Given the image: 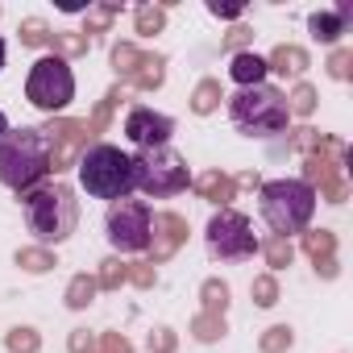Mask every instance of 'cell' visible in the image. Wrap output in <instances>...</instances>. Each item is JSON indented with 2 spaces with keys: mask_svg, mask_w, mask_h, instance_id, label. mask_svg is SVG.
<instances>
[{
  "mask_svg": "<svg viewBox=\"0 0 353 353\" xmlns=\"http://www.w3.org/2000/svg\"><path fill=\"white\" fill-rule=\"evenodd\" d=\"M50 162H54V145L42 129H9L5 141H0V183L26 196L42 188V179L50 174Z\"/></svg>",
  "mask_w": 353,
  "mask_h": 353,
  "instance_id": "6da1fadb",
  "label": "cell"
},
{
  "mask_svg": "<svg viewBox=\"0 0 353 353\" xmlns=\"http://www.w3.org/2000/svg\"><path fill=\"white\" fill-rule=\"evenodd\" d=\"M21 216H26V229L34 233V241L59 245L79 225V200L67 183H42L21 196Z\"/></svg>",
  "mask_w": 353,
  "mask_h": 353,
  "instance_id": "7a4b0ae2",
  "label": "cell"
},
{
  "mask_svg": "<svg viewBox=\"0 0 353 353\" xmlns=\"http://www.w3.org/2000/svg\"><path fill=\"white\" fill-rule=\"evenodd\" d=\"M258 212L270 233H303L316 216V188L307 179H270L258 192Z\"/></svg>",
  "mask_w": 353,
  "mask_h": 353,
  "instance_id": "3957f363",
  "label": "cell"
},
{
  "mask_svg": "<svg viewBox=\"0 0 353 353\" xmlns=\"http://www.w3.org/2000/svg\"><path fill=\"white\" fill-rule=\"evenodd\" d=\"M79 183L92 200H129L133 192V158L112 145V141H96L83 158H79Z\"/></svg>",
  "mask_w": 353,
  "mask_h": 353,
  "instance_id": "277c9868",
  "label": "cell"
},
{
  "mask_svg": "<svg viewBox=\"0 0 353 353\" xmlns=\"http://www.w3.org/2000/svg\"><path fill=\"white\" fill-rule=\"evenodd\" d=\"M229 121L245 133V137H279L291 121L287 96L274 83H254V88H237L229 100Z\"/></svg>",
  "mask_w": 353,
  "mask_h": 353,
  "instance_id": "5b68a950",
  "label": "cell"
},
{
  "mask_svg": "<svg viewBox=\"0 0 353 353\" xmlns=\"http://www.w3.org/2000/svg\"><path fill=\"white\" fill-rule=\"evenodd\" d=\"M133 158V192H141L145 200H170L188 192L192 183V166L174 145H154V150H137Z\"/></svg>",
  "mask_w": 353,
  "mask_h": 353,
  "instance_id": "8992f818",
  "label": "cell"
},
{
  "mask_svg": "<svg viewBox=\"0 0 353 353\" xmlns=\"http://www.w3.org/2000/svg\"><path fill=\"white\" fill-rule=\"evenodd\" d=\"M204 245H208L212 262H250L258 254L254 221L237 208H221V212H212V221L204 229Z\"/></svg>",
  "mask_w": 353,
  "mask_h": 353,
  "instance_id": "52a82bcc",
  "label": "cell"
},
{
  "mask_svg": "<svg viewBox=\"0 0 353 353\" xmlns=\"http://www.w3.org/2000/svg\"><path fill=\"white\" fill-rule=\"evenodd\" d=\"M104 237L117 254H145L154 241V212L145 200H117L104 216Z\"/></svg>",
  "mask_w": 353,
  "mask_h": 353,
  "instance_id": "ba28073f",
  "label": "cell"
},
{
  "mask_svg": "<svg viewBox=\"0 0 353 353\" xmlns=\"http://www.w3.org/2000/svg\"><path fill=\"white\" fill-rule=\"evenodd\" d=\"M26 100H30L34 108H42V112H63V108L75 100V71L67 67V59L42 54V59L30 67Z\"/></svg>",
  "mask_w": 353,
  "mask_h": 353,
  "instance_id": "9c48e42d",
  "label": "cell"
},
{
  "mask_svg": "<svg viewBox=\"0 0 353 353\" xmlns=\"http://www.w3.org/2000/svg\"><path fill=\"white\" fill-rule=\"evenodd\" d=\"M170 133H174V121H170L166 112L145 108V104L129 108V117H125V137H129V145H137V150L170 145Z\"/></svg>",
  "mask_w": 353,
  "mask_h": 353,
  "instance_id": "30bf717a",
  "label": "cell"
},
{
  "mask_svg": "<svg viewBox=\"0 0 353 353\" xmlns=\"http://www.w3.org/2000/svg\"><path fill=\"white\" fill-rule=\"evenodd\" d=\"M229 75H233V83H237V88L266 83V59H262V54H254V50H241V54H233Z\"/></svg>",
  "mask_w": 353,
  "mask_h": 353,
  "instance_id": "8fae6325",
  "label": "cell"
},
{
  "mask_svg": "<svg viewBox=\"0 0 353 353\" xmlns=\"http://www.w3.org/2000/svg\"><path fill=\"white\" fill-rule=\"evenodd\" d=\"M345 21H349L345 9H341V13H312V34H316V42H336V38L345 34Z\"/></svg>",
  "mask_w": 353,
  "mask_h": 353,
  "instance_id": "7c38bea8",
  "label": "cell"
},
{
  "mask_svg": "<svg viewBox=\"0 0 353 353\" xmlns=\"http://www.w3.org/2000/svg\"><path fill=\"white\" fill-rule=\"evenodd\" d=\"M208 9H212V13H216V17H237V13H241V9H237V5H208Z\"/></svg>",
  "mask_w": 353,
  "mask_h": 353,
  "instance_id": "4fadbf2b",
  "label": "cell"
},
{
  "mask_svg": "<svg viewBox=\"0 0 353 353\" xmlns=\"http://www.w3.org/2000/svg\"><path fill=\"white\" fill-rule=\"evenodd\" d=\"M9 129H13V125H9V117L0 112V141H5V133H9Z\"/></svg>",
  "mask_w": 353,
  "mask_h": 353,
  "instance_id": "5bb4252c",
  "label": "cell"
},
{
  "mask_svg": "<svg viewBox=\"0 0 353 353\" xmlns=\"http://www.w3.org/2000/svg\"><path fill=\"white\" fill-rule=\"evenodd\" d=\"M0 71H5V38H0Z\"/></svg>",
  "mask_w": 353,
  "mask_h": 353,
  "instance_id": "9a60e30c",
  "label": "cell"
}]
</instances>
